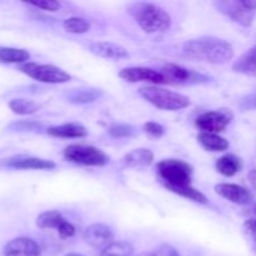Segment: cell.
Listing matches in <instances>:
<instances>
[{
  "instance_id": "cell-1",
  "label": "cell",
  "mask_w": 256,
  "mask_h": 256,
  "mask_svg": "<svg viewBox=\"0 0 256 256\" xmlns=\"http://www.w3.org/2000/svg\"><path fill=\"white\" fill-rule=\"evenodd\" d=\"M186 58L209 64H225L234 56V48L226 40L215 36H200L190 39L182 45Z\"/></svg>"
},
{
  "instance_id": "cell-2",
  "label": "cell",
  "mask_w": 256,
  "mask_h": 256,
  "mask_svg": "<svg viewBox=\"0 0 256 256\" xmlns=\"http://www.w3.org/2000/svg\"><path fill=\"white\" fill-rule=\"evenodd\" d=\"M128 12L138 25L148 34L165 32L172 26V18L162 8L152 2H132Z\"/></svg>"
},
{
  "instance_id": "cell-3",
  "label": "cell",
  "mask_w": 256,
  "mask_h": 256,
  "mask_svg": "<svg viewBox=\"0 0 256 256\" xmlns=\"http://www.w3.org/2000/svg\"><path fill=\"white\" fill-rule=\"evenodd\" d=\"M140 96L160 110L176 112L190 105V99L179 92L162 89L156 85H146L139 89Z\"/></svg>"
},
{
  "instance_id": "cell-4",
  "label": "cell",
  "mask_w": 256,
  "mask_h": 256,
  "mask_svg": "<svg viewBox=\"0 0 256 256\" xmlns=\"http://www.w3.org/2000/svg\"><path fill=\"white\" fill-rule=\"evenodd\" d=\"M158 174L165 186L172 192L175 189L192 186V168L188 162L178 159L162 160L156 166Z\"/></svg>"
},
{
  "instance_id": "cell-5",
  "label": "cell",
  "mask_w": 256,
  "mask_h": 256,
  "mask_svg": "<svg viewBox=\"0 0 256 256\" xmlns=\"http://www.w3.org/2000/svg\"><path fill=\"white\" fill-rule=\"evenodd\" d=\"M64 158L68 162L84 166H104L110 162L104 152L89 145H69L65 148Z\"/></svg>"
},
{
  "instance_id": "cell-6",
  "label": "cell",
  "mask_w": 256,
  "mask_h": 256,
  "mask_svg": "<svg viewBox=\"0 0 256 256\" xmlns=\"http://www.w3.org/2000/svg\"><path fill=\"white\" fill-rule=\"evenodd\" d=\"M20 72L36 82H45V84H64L72 80V76L66 72L50 64L28 62L20 65Z\"/></svg>"
},
{
  "instance_id": "cell-7",
  "label": "cell",
  "mask_w": 256,
  "mask_h": 256,
  "mask_svg": "<svg viewBox=\"0 0 256 256\" xmlns=\"http://www.w3.org/2000/svg\"><path fill=\"white\" fill-rule=\"evenodd\" d=\"M160 72L166 80V84L174 85H194V84H205L210 82V78L206 75L198 72L195 70L188 69L178 64H165L162 65Z\"/></svg>"
},
{
  "instance_id": "cell-8",
  "label": "cell",
  "mask_w": 256,
  "mask_h": 256,
  "mask_svg": "<svg viewBox=\"0 0 256 256\" xmlns=\"http://www.w3.org/2000/svg\"><path fill=\"white\" fill-rule=\"evenodd\" d=\"M214 6L222 14L242 26H250L254 22L256 12L250 10L242 5V0H219L214 2Z\"/></svg>"
},
{
  "instance_id": "cell-9",
  "label": "cell",
  "mask_w": 256,
  "mask_h": 256,
  "mask_svg": "<svg viewBox=\"0 0 256 256\" xmlns=\"http://www.w3.org/2000/svg\"><path fill=\"white\" fill-rule=\"evenodd\" d=\"M232 119V114L229 110H215V112H206L199 115L195 120V125L198 129L202 130V132L218 134L225 130Z\"/></svg>"
},
{
  "instance_id": "cell-10",
  "label": "cell",
  "mask_w": 256,
  "mask_h": 256,
  "mask_svg": "<svg viewBox=\"0 0 256 256\" xmlns=\"http://www.w3.org/2000/svg\"><path fill=\"white\" fill-rule=\"evenodd\" d=\"M119 76L128 82H149L159 86L160 84H166V80L158 70L142 66L125 68L119 72Z\"/></svg>"
},
{
  "instance_id": "cell-11",
  "label": "cell",
  "mask_w": 256,
  "mask_h": 256,
  "mask_svg": "<svg viewBox=\"0 0 256 256\" xmlns=\"http://www.w3.org/2000/svg\"><path fill=\"white\" fill-rule=\"evenodd\" d=\"M84 240L90 246L96 248V249H104L112 242L114 232L108 225L96 222V224L89 225L85 229Z\"/></svg>"
},
{
  "instance_id": "cell-12",
  "label": "cell",
  "mask_w": 256,
  "mask_h": 256,
  "mask_svg": "<svg viewBox=\"0 0 256 256\" xmlns=\"http://www.w3.org/2000/svg\"><path fill=\"white\" fill-rule=\"evenodd\" d=\"M4 256H40V246L30 238H15L5 245Z\"/></svg>"
},
{
  "instance_id": "cell-13",
  "label": "cell",
  "mask_w": 256,
  "mask_h": 256,
  "mask_svg": "<svg viewBox=\"0 0 256 256\" xmlns=\"http://www.w3.org/2000/svg\"><path fill=\"white\" fill-rule=\"evenodd\" d=\"M215 192L224 199L234 202V204L246 205L252 202V192L238 184H228V182L218 184L215 186Z\"/></svg>"
},
{
  "instance_id": "cell-14",
  "label": "cell",
  "mask_w": 256,
  "mask_h": 256,
  "mask_svg": "<svg viewBox=\"0 0 256 256\" xmlns=\"http://www.w3.org/2000/svg\"><path fill=\"white\" fill-rule=\"evenodd\" d=\"M8 166L19 170H52L55 169V162L52 160L42 158H12L6 162Z\"/></svg>"
},
{
  "instance_id": "cell-15",
  "label": "cell",
  "mask_w": 256,
  "mask_h": 256,
  "mask_svg": "<svg viewBox=\"0 0 256 256\" xmlns=\"http://www.w3.org/2000/svg\"><path fill=\"white\" fill-rule=\"evenodd\" d=\"M90 52L100 58H105V59H122L126 58L128 50L125 48L120 46L118 44H112V42H92L89 46Z\"/></svg>"
},
{
  "instance_id": "cell-16",
  "label": "cell",
  "mask_w": 256,
  "mask_h": 256,
  "mask_svg": "<svg viewBox=\"0 0 256 256\" xmlns=\"http://www.w3.org/2000/svg\"><path fill=\"white\" fill-rule=\"evenodd\" d=\"M46 132L50 136L72 139V138H85L88 135V129L79 122H66V124L50 126Z\"/></svg>"
},
{
  "instance_id": "cell-17",
  "label": "cell",
  "mask_w": 256,
  "mask_h": 256,
  "mask_svg": "<svg viewBox=\"0 0 256 256\" xmlns=\"http://www.w3.org/2000/svg\"><path fill=\"white\" fill-rule=\"evenodd\" d=\"M232 70L248 76H256V45L242 55L232 64Z\"/></svg>"
},
{
  "instance_id": "cell-18",
  "label": "cell",
  "mask_w": 256,
  "mask_h": 256,
  "mask_svg": "<svg viewBox=\"0 0 256 256\" xmlns=\"http://www.w3.org/2000/svg\"><path fill=\"white\" fill-rule=\"evenodd\" d=\"M154 162V154L149 149H135L122 158V164L128 168L149 166Z\"/></svg>"
},
{
  "instance_id": "cell-19",
  "label": "cell",
  "mask_w": 256,
  "mask_h": 256,
  "mask_svg": "<svg viewBox=\"0 0 256 256\" xmlns=\"http://www.w3.org/2000/svg\"><path fill=\"white\" fill-rule=\"evenodd\" d=\"M198 142L208 152H225L229 148V142L225 138L220 136L219 134H212V132H200L198 135Z\"/></svg>"
},
{
  "instance_id": "cell-20",
  "label": "cell",
  "mask_w": 256,
  "mask_h": 256,
  "mask_svg": "<svg viewBox=\"0 0 256 256\" xmlns=\"http://www.w3.org/2000/svg\"><path fill=\"white\" fill-rule=\"evenodd\" d=\"M242 169V160L234 154H225L216 162V170L224 176H234Z\"/></svg>"
},
{
  "instance_id": "cell-21",
  "label": "cell",
  "mask_w": 256,
  "mask_h": 256,
  "mask_svg": "<svg viewBox=\"0 0 256 256\" xmlns=\"http://www.w3.org/2000/svg\"><path fill=\"white\" fill-rule=\"evenodd\" d=\"M30 59L29 52L19 48L0 46V62L4 64H25Z\"/></svg>"
},
{
  "instance_id": "cell-22",
  "label": "cell",
  "mask_w": 256,
  "mask_h": 256,
  "mask_svg": "<svg viewBox=\"0 0 256 256\" xmlns=\"http://www.w3.org/2000/svg\"><path fill=\"white\" fill-rule=\"evenodd\" d=\"M65 218L56 210L42 212L36 218V225L40 229H59L60 225L65 222Z\"/></svg>"
},
{
  "instance_id": "cell-23",
  "label": "cell",
  "mask_w": 256,
  "mask_h": 256,
  "mask_svg": "<svg viewBox=\"0 0 256 256\" xmlns=\"http://www.w3.org/2000/svg\"><path fill=\"white\" fill-rule=\"evenodd\" d=\"M102 95L100 89H76L68 94V99L74 104H88L98 100Z\"/></svg>"
},
{
  "instance_id": "cell-24",
  "label": "cell",
  "mask_w": 256,
  "mask_h": 256,
  "mask_svg": "<svg viewBox=\"0 0 256 256\" xmlns=\"http://www.w3.org/2000/svg\"><path fill=\"white\" fill-rule=\"evenodd\" d=\"M9 108L12 112L18 115H32L40 109L39 104L28 99H12L10 100Z\"/></svg>"
},
{
  "instance_id": "cell-25",
  "label": "cell",
  "mask_w": 256,
  "mask_h": 256,
  "mask_svg": "<svg viewBox=\"0 0 256 256\" xmlns=\"http://www.w3.org/2000/svg\"><path fill=\"white\" fill-rule=\"evenodd\" d=\"M134 248L126 242H112L102 250L100 256H132Z\"/></svg>"
},
{
  "instance_id": "cell-26",
  "label": "cell",
  "mask_w": 256,
  "mask_h": 256,
  "mask_svg": "<svg viewBox=\"0 0 256 256\" xmlns=\"http://www.w3.org/2000/svg\"><path fill=\"white\" fill-rule=\"evenodd\" d=\"M62 26L68 32H72V34H85L90 30V22L84 18L72 16L64 20Z\"/></svg>"
},
{
  "instance_id": "cell-27",
  "label": "cell",
  "mask_w": 256,
  "mask_h": 256,
  "mask_svg": "<svg viewBox=\"0 0 256 256\" xmlns=\"http://www.w3.org/2000/svg\"><path fill=\"white\" fill-rule=\"evenodd\" d=\"M172 192L175 194L180 195L182 198H186V199L192 200V202H199V204H206L208 199L202 192H200L199 190L194 189L192 186H186V188H182V189H175L172 190Z\"/></svg>"
},
{
  "instance_id": "cell-28",
  "label": "cell",
  "mask_w": 256,
  "mask_h": 256,
  "mask_svg": "<svg viewBox=\"0 0 256 256\" xmlns=\"http://www.w3.org/2000/svg\"><path fill=\"white\" fill-rule=\"evenodd\" d=\"M242 234L252 252H256V219H249L242 224Z\"/></svg>"
},
{
  "instance_id": "cell-29",
  "label": "cell",
  "mask_w": 256,
  "mask_h": 256,
  "mask_svg": "<svg viewBox=\"0 0 256 256\" xmlns=\"http://www.w3.org/2000/svg\"><path fill=\"white\" fill-rule=\"evenodd\" d=\"M109 134L114 138H130L136 134V129L129 124H112L109 128Z\"/></svg>"
},
{
  "instance_id": "cell-30",
  "label": "cell",
  "mask_w": 256,
  "mask_h": 256,
  "mask_svg": "<svg viewBox=\"0 0 256 256\" xmlns=\"http://www.w3.org/2000/svg\"><path fill=\"white\" fill-rule=\"evenodd\" d=\"M144 132L152 138L158 139V138L164 136L165 132H166V129L162 124H159V122H148L144 124Z\"/></svg>"
},
{
  "instance_id": "cell-31",
  "label": "cell",
  "mask_w": 256,
  "mask_h": 256,
  "mask_svg": "<svg viewBox=\"0 0 256 256\" xmlns=\"http://www.w3.org/2000/svg\"><path fill=\"white\" fill-rule=\"evenodd\" d=\"M75 232H76V230H75V226L72 222H68V220H65V222L60 225L59 229H58V234H59V236L62 238V239L72 238L75 235Z\"/></svg>"
},
{
  "instance_id": "cell-32",
  "label": "cell",
  "mask_w": 256,
  "mask_h": 256,
  "mask_svg": "<svg viewBox=\"0 0 256 256\" xmlns=\"http://www.w3.org/2000/svg\"><path fill=\"white\" fill-rule=\"evenodd\" d=\"M30 5H32L35 8H39V9L48 10V12H56L60 8V2H55V0H42V2H30Z\"/></svg>"
},
{
  "instance_id": "cell-33",
  "label": "cell",
  "mask_w": 256,
  "mask_h": 256,
  "mask_svg": "<svg viewBox=\"0 0 256 256\" xmlns=\"http://www.w3.org/2000/svg\"><path fill=\"white\" fill-rule=\"evenodd\" d=\"M155 256H180L178 250L169 244H162L155 250Z\"/></svg>"
},
{
  "instance_id": "cell-34",
  "label": "cell",
  "mask_w": 256,
  "mask_h": 256,
  "mask_svg": "<svg viewBox=\"0 0 256 256\" xmlns=\"http://www.w3.org/2000/svg\"><path fill=\"white\" fill-rule=\"evenodd\" d=\"M242 106L245 108V109H248V108H256V94L252 95V96H249L248 98V100H244V104H242Z\"/></svg>"
},
{
  "instance_id": "cell-35",
  "label": "cell",
  "mask_w": 256,
  "mask_h": 256,
  "mask_svg": "<svg viewBox=\"0 0 256 256\" xmlns=\"http://www.w3.org/2000/svg\"><path fill=\"white\" fill-rule=\"evenodd\" d=\"M248 179H249V182H250V184H252V186L256 190V169L250 170L249 174H248Z\"/></svg>"
},
{
  "instance_id": "cell-36",
  "label": "cell",
  "mask_w": 256,
  "mask_h": 256,
  "mask_svg": "<svg viewBox=\"0 0 256 256\" xmlns=\"http://www.w3.org/2000/svg\"><path fill=\"white\" fill-rule=\"evenodd\" d=\"M138 256H155V254L154 252H142V254H140Z\"/></svg>"
},
{
  "instance_id": "cell-37",
  "label": "cell",
  "mask_w": 256,
  "mask_h": 256,
  "mask_svg": "<svg viewBox=\"0 0 256 256\" xmlns=\"http://www.w3.org/2000/svg\"><path fill=\"white\" fill-rule=\"evenodd\" d=\"M65 256H84V255H80V254H76V252H72V254H68Z\"/></svg>"
},
{
  "instance_id": "cell-38",
  "label": "cell",
  "mask_w": 256,
  "mask_h": 256,
  "mask_svg": "<svg viewBox=\"0 0 256 256\" xmlns=\"http://www.w3.org/2000/svg\"><path fill=\"white\" fill-rule=\"evenodd\" d=\"M254 212H255V214H256V204H255V206H254Z\"/></svg>"
}]
</instances>
